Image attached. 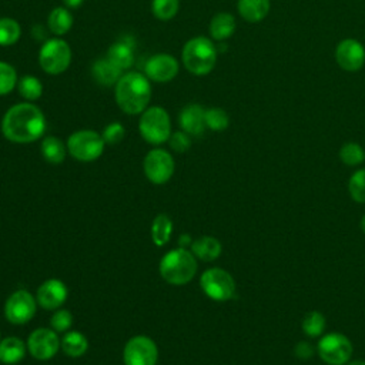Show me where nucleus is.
<instances>
[{"instance_id": "40", "label": "nucleus", "mask_w": 365, "mask_h": 365, "mask_svg": "<svg viewBox=\"0 0 365 365\" xmlns=\"http://www.w3.org/2000/svg\"><path fill=\"white\" fill-rule=\"evenodd\" d=\"M178 242H180V247H181V248H185L187 245H191V244H192V241H191V238H190L188 234H182V235L180 237Z\"/></svg>"}, {"instance_id": "4", "label": "nucleus", "mask_w": 365, "mask_h": 365, "mask_svg": "<svg viewBox=\"0 0 365 365\" xmlns=\"http://www.w3.org/2000/svg\"><path fill=\"white\" fill-rule=\"evenodd\" d=\"M182 63L192 74H208L217 63V48L210 38L194 37L182 48Z\"/></svg>"}, {"instance_id": "33", "label": "nucleus", "mask_w": 365, "mask_h": 365, "mask_svg": "<svg viewBox=\"0 0 365 365\" xmlns=\"http://www.w3.org/2000/svg\"><path fill=\"white\" fill-rule=\"evenodd\" d=\"M178 0H153L151 11L160 20H170L178 11Z\"/></svg>"}, {"instance_id": "43", "label": "nucleus", "mask_w": 365, "mask_h": 365, "mask_svg": "<svg viewBox=\"0 0 365 365\" xmlns=\"http://www.w3.org/2000/svg\"><path fill=\"white\" fill-rule=\"evenodd\" d=\"M359 227H361V230H362V232L365 234V215L361 218V222H359Z\"/></svg>"}, {"instance_id": "11", "label": "nucleus", "mask_w": 365, "mask_h": 365, "mask_svg": "<svg viewBox=\"0 0 365 365\" xmlns=\"http://www.w3.org/2000/svg\"><path fill=\"white\" fill-rule=\"evenodd\" d=\"M37 301L26 289L14 291L4 304V317L14 325L27 324L36 314Z\"/></svg>"}, {"instance_id": "13", "label": "nucleus", "mask_w": 365, "mask_h": 365, "mask_svg": "<svg viewBox=\"0 0 365 365\" xmlns=\"http://www.w3.org/2000/svg\"><path fill=\"white\" fill-rule=\"evenodd\" d=\"M60 346L61 341L58 339L56 331L50 328L34 329L27 341V349L30 355L38 361H47L53 358Z\"/></svg>"}, {"instance_id": "31", "label": "nucleus", "mask_w": 365, "mask_h": 365, "mask_svg": "<svg viewBox=\"0 0 365 365\" xmlns=\"http://www.w3.org/2000/svg\"><path fill=\"white\" fill-rule=\"evenodd\" d=\"M19 93L21 94V97H24L26 100H37L41 93H43V84L40 83V80L34 76H24L19 80Z\"/></svg>"}, {"instance_id": "17", "label": "nucleus", "mask_w": 365, "mask_h": 365, "mask_svg": "<svg viewBox=\"0 0 365 365\" xmlns=\"http://www.w3.org/2000/svg\"><path fill=\"white\" fill-rule=\"evenodd\" d=\"M180 125L190 135H201L205 130V110L200 104H188L180 114Z\"/></svg>"}, {"instance_id": "20", "label": "nucleus", "mask_w": 365, "mask_h": 365, "mask_svg": "<svg viewBox=\"0 0 365 365\" xmlns=\"http://www.w3.org/2000/svg\"><path fill=\"white\" fill-rule=\"evenodd\" d=\"M27 346L17 336H7L0 341V362L13 365L20 362L26 355Z\"/></svg>"}, {"instance_id": "36", "label": "nucleus", "mask_w": 365, "mask_h": 365, "mask_svg": "<svg viewBox=\"0 0 365 365\" xmlns=\"http://www.w3.org/2000/svg\"><path fill=\"white\" fill-rule=\"evenodd\" d=\"M73 324V315L68 309H58L50 318V325L56 332L67 331Z\"/></svg>"}, {"instance_id": "37", "label": "nucleus", "mask_w": 365, "mask_h": 365, "mask_svg": "<svg viewBox=\"0 0 365 365\" xmlns=\"http://www.w3.org/2000/svg\"><path fill=\"white\" fill-rule=\"evenodd\" d=\"M124 135H125V130L120 123H111L103 131V138L106 144H117L124 138Z\"/></svg>"}, {"instance_id": "21", "label": "nucleus", "mask_w": 365, "mask_h": 365, "mask_svg": "<svg viewBox=\"0 0 365 365\" xmlns=\"http://www.w3.org/2000/svg\"><path fill=\"white\" fill-rule=\"evenodd\" d=\"M91 74L93 78L103 86H111V84H117V81L121 77V70L118 67H115L107 57L106 58H100L93 64L91 68Z\"/></svg>"}, {"instance_id": "35", "label": "nucleus", "mask_w": 365, "mask_h": 365, "mask_svg": "<svg viewBox=\"0 0 365 365\" xmlns=\"http://www.w3.org/2000/svg\"><path fill=\"white\" fill-rule=\"evenodd\" d=\"M17 84V74L11 64L0 61V96L9 94Z\"/></svg>"}, {"instance_id": "28", "label": "nucleus", "mask_w": 365, "mask_h": 365, "mask_svg": "<svg viewBox=\"0 0 365 365\" xmlns=\"http://www.w3.org/2000/svg\"><path fill=\"white\" fill-rule=\"evenodd\" d=\"M21 34L20 24L10 17L0 19V46L14 44Z\"/></svg>"}, {"instance_id": "24", "label": "nucleus", "mask_w": 365, "mask_h": 365, "mask_svg": "<svg viewBox=\"0 0 365 365\" xmlns=\"http://www.w3.org/2000/svg\"><path fill=\"white\" fill-rule=\"evenodd\" d=\"M173 234V221L165 214H158L151 224V238L157 247L165 245Z\"/></svg>"}, {"instance_id": "6", "label": "nucleus", "mask_w": 365, "mask_h": 365, "mask_svg": "<svg viewBox=\"0 0 365 365\" xmlns=\"http://www.w3.org/2000/svg\"><path fill=\"white\" fill-rule=\"evenodd\" d=\"M106 141L103 135L93 130H80L67 140V150L78 161H94L104 151Z\"/></svg>"}, {"instance_id": "34", "label": "nucleus", "mask_w": 365, "mask_h": 365, "mask_svg": "<svg viewBox=\"0 0 365 365\" xmlns=\"http://www.w3.org/2000/svg\"><path fill=\"white\" fill-rule=\"evenodd\" d=\"M348 191L354 201L365 202V168H361L351 175Z\"/></svg>"}, {"instance_id": "25", "label": "nucleus", "mask_w": 365, "mask_h": 365, "mask_svg": "<svg viewBox=\"0 0 365 365\" xmlns=\"http://www.w3.org/2000/svg\"><path fill=\"white\" fill-rule=\"evenodd\" d=\"M87 348H88L87 338L78 331H71L66 334L61 339L63 352L71 358L81 356L87 351Z\"/></svg>"}, {"instance_id": "18", "label": "nucleus", "mask_w": 365, "mask_h": 365, "mask_svg": "<svg viewBox=\"0 0 365 365\" xmlns=\"http://www.w3.org/2000/svg\"><path fill=\"white\" fill-rule=\"evenodd\" d=\"M269 0H238L237 9L240 16L248 23H258L269 11Z\"/></svg>"}, {"instance_id": "41", "label": "nucleus", "mask_w": 365, "mask_h": 365, "mask_svg": "<svg viewBox=\"0 0 365 365\" xmlns=\"http://www.w3.org/2000/svg\"><path fill=\"white\" fill-rule=\"evenodd\" d=\"M63 1H64V4H66L67 7L76 9V7H78L84 0H63Z\"/></svg>"}, {"instance_id": "29", "label": "nucleus", "mask_w": 365, "mask_h": 365, "mask_svg": "<svg viewBox=\"0 0 365 365\" xmlns=\"http://www.w3.org/2000/svg\"><path fill=\"white\" fill-rule=\"evenodd\" d=\"M325 329V317L319 311L307 312L302 319V331L305 335L315 338L319 336Z\"/></svg>"}, {"instance_id": "30", "label": "nucleus", "mask_w": 365, "mask_h": 365, "mask_svg": "<svg viewBox=\"0 0 365 365\" xmlns=\"http://www.w3.org/2000/svg\"><path fill=\"white\" fill-rule=\"evenodd\" d=\"M339 158L344 164L354 167L361 164L365 160V151L358 143L349 141L339 148Z\"/></svg>"}, {"instance_id": "8", "label": "nucleus", "mask_w": 365, "mask_h": 365, "mask_svg": "<svg viewBox=\"0 0 365 365\" xmlns=\"http://www.w3.org/2000/svg\"><path fill=\"white\" fill-rule=\"evenodd\" d=\"M200 285L204 294L214 301H228L235 294V281L222 268H210L201 274Z\"/></svg>"}, {"instance_id": "22", "label": "nucleus", "mask_w": 365, "mask_h": 365, "mask_svg": "<svg viewBox=\"0 0 365 365\" xmlns=\"http://www.w3.org/2000/svg\"><path fill=\"white\" fill-rule=\"evenodd\" d=\"M235 31V19L230 13H217L210 23V34L215 40H225Z\"/></svg>"}, {"instance_id": "19", "label": "nucleus", "mask_w": 365, "mask_h": 365, "mask_svg": "<svg viewBox=\"0 0 365 365\" xmlns=\"http://www.w3.org/2000/svg\"><path fill=\"white\" fill-rule=\"evenodd\" d=\"M221 242L210 235H204L191 244V252L201 261H214L221 255Z\"/></svg>"}, {"instance_id": "42", "label": "nucleus", "mask_w": 365, "mask_h": 365, "mask_svg": "<svg viewBox=\"0 0 365 365\" xmlns=\"http://www.w3.org/2000/svg\"><path fill=\"white\" fill-rule=\"evenodd\" d=\"M345 365H365V361H362V359H354V361H348Z\"/></svg>"}, {"instance_id": "38", "label": "nucleus", "mask_w": 365, "mask_h": 365, "mask_svg": "<svg viewBox=\"0 0 365 365\" xmlns=\"http://www.w3.org/2000/svg\"><path fill=\"white\" fill-rule=\"evenodd\" d=\"M190 134H187L185 131H175L170 135L168 141H170V147L175 151V153H185L190 145H191V140L188 137Z\"/></svg>"}, {"instance_id": "15", "label": "nucleus", "mask_w": 365, "mask_h": 365, "mask_svg": "<svg viewBox=\"0 0 365 365\" xmlns=\"http://www.w3.org/2000/svg\"><path fill=\"white\" fill-rule=\"evenodd\" d=\"M178 73V63L171 54L160 53L148 58L145 63V74L157 83L171 81Z\"/></svg>"}, {"instance_id": "27", "label": "nucleus", "mask_w": 365, "mask_h": 365, "mask_svg": "<svg viewBox=\"0 0 365 365\" xmlns=\"http://www.w3.org/2000/svg\"><path fill=\"white\" fill-rule=\"evenodd\" d=\"M41 154L50 164H60L66 157V147L57 137H46L41 141Z\"/></svg>"}, {"instance_id": "23", "label": "nucleus", "mask_w": 365, "mask_h": 365, "mask_svg": "<svg viewBox=\"0 0 365 365\" xmlns=\"http://www.w3.org/2000/svg\"><path fill=\"white\" fill-rule=\"evenodd\" d=\"M107 58L120 70H125L133 64V60H134L133 48L130 44L124 41H117L108 48Z\"/></svg>"}, {"instance_id": "12", "label": "nucleus", "mask_w": 365, "mask_h": 365, "mask_svg": "<svg viewBox=\"0 0 365 365\" xmlns=\"http://www.w3.org/2000/svg\"><path fill=\"white\" fill-rule=\"evenodd\" d=\"M144 173L154 184L167 182L174 174V158L171 154L161 148L151 150L144 158Z\"/></svg>"}, {"instance_id": "9", "label": "nucleus", "mask_w": 365, "mask_h": 365, "mask_svg": "<svg viewBox=\"0 0 365 365\" xmlns=\"http://www.w3.org/2000/svg\"><path fill=\"white\" fill-rule=\"evenodd\" d=\"M317 348L319 358L328 365H345L352 356L351 341L339 332L324 335Z\"/></svg>"}, {"instance_id": "10", "label": "nucleus", "mask_w": 365, "mask_h": 365, "mask_svg": "<svg viewBox=\"0 0 365 365\" xmlns=\"http://www.w3.org/2000/svg\"><path fill=\"white\" fill-rule=\"evenodd\" d=\"M124 365H155L158 349L147 335H135L127 341L123 351Z\"/></svg>"}, {"instance_id": "1", "label": "nucleus", "mask_w": 365, "mask_h": 365, "mask_svg": "<svg viewBox=\"0 0 365 365\" xmlns=\"http://www.w3.org/2000/svg\"><path fill=\"white\" fill-rule=\"evenodd\" d=\"M46 118L43 111L30 103L10 107L3 117L1 131L13 143H31L43 135Z\"/></svg>"}, {"instance_id": "3", "label": "nucleus", "mask_w": 365, "mask_h": 365, "mask_svg": "<svg viewBox=\"0 0 365 365\" xmlns=\"http://www.w3.org/2000/svg\"><path fill=\"white\" fill-rule=\"evenodd\" d=\"M197 272L195 255L185 250H171L160 261V274L164 281L173 285H184L190 282Z\"/></svg>"}, {"instance_id": "5", "label": "nucleus", "mask_w": 365, "mask_h": 365, "mask_svg": "<svg viewBox=\"0 0 365 365\" xmlns=\"http://www.w3.org/2000/svg\"><path fill=\"white\" fill-rule=\"evenodd\" d=\"M141 137L150 144H161L171 135V121L163 107L147 108L138 121Z\"/></svg>"}, {"instance_id": "39", "label": "nucleus", "mask_w": 365, "mask_h": 365, "mask_svg": "<svg viewBox=\"0 0 365 365\" xmlns=\"http://www.w3.org/2000/svg\"><path fill=\"white\" fill-rule=\"evenodd\" d=\"M294 354H295L297 358H299V359H302V361H307V359L312 358V355H314V346H312L309 342H307V341H299V342L295 345V348H294Z\"/></svg>"}, {"instance_id": "14", "label": "nucleus", "mask_w": 365, "mask_h": 365, "mask_svg": "<svg viewBox=\"0 0 365 365\" xmlns=\"http://www.w3.org/2000/svg\"><path fill=\"white\" fill-rule=\"evenodd\" d=\"M338 66L345 71H358L365 64V48L355 38H345L335 48Z\"/></svg>"}, {"instance_id": "2", "label": "nucleus", "mask_w": 365, "mask_h": 365, "mask_svg": "<svg viewBox=\"0 0 365 365\" xmlns=\"http://www.w3.org/2000/svg\"><path fill=\"white\" fill-rule=\"evenodd\" d=\"M151 98V84L148 77L131 71L120 77L115 84V101L127 114H138L147 107Z\"/></svg>"}, {"instance_id": "32", "label": "nucleus", "mask_w": 365, "mask_h": 365, "mask_svg": "<svg viewBox=\"0 0 365 365\" xmlns=\"http://www.w3.org/2000/svg\"><path fill=\"white\" fill-rule=\"evenodd\" d=\"M230 117L225 110L212 107L205 110V125L214 131H222L228 127Z\"/></svg>"}, {"instance_id": "16", "label": "nucleus", "mask_w": 365, "mask_h": 365, "mask_svg": "<svg viewBox=\"0 0 365 365\" xmlns=\"http://www.w3.org/2000/svg\"><path fill=\"white\" fill-rule=\"evenodd\" d=\"M67 299V287L57 278L46 279L37 289L36 301L44 309H56Z\"/></svg>"}, {"instance_id": "26", "label": "nucleus", "mask_w": 365, "mask_h": 365, "mask_svg": "<svg viewBox=\"0 0 365 365\" xmlns=\"http://www.w3.org/2000/svg\"><path fill=\"white\" fill-rule=\"evenodd\" d=\"M47 24H48V29L51 30V33H54L56 36H63L64 33H67L71 29L73 16L67 9L56 7L48 14Z\"/></svg>"}, {"instance_id": "7", "label": "nucleus", "mask_w": 365, "mask_h": 365, "mask_svg": "<svg viewBox=\"0 0 365 365\" xmlns=\"http://www.w3.org/2000/svg\"><path fill=\"white\" fill-rule=\"evenodd\" d=\"M38 63L48 74H60L66 71L71 63V48L61 38L47 40L38 51Z\"/></svg>"}]
</instances>
